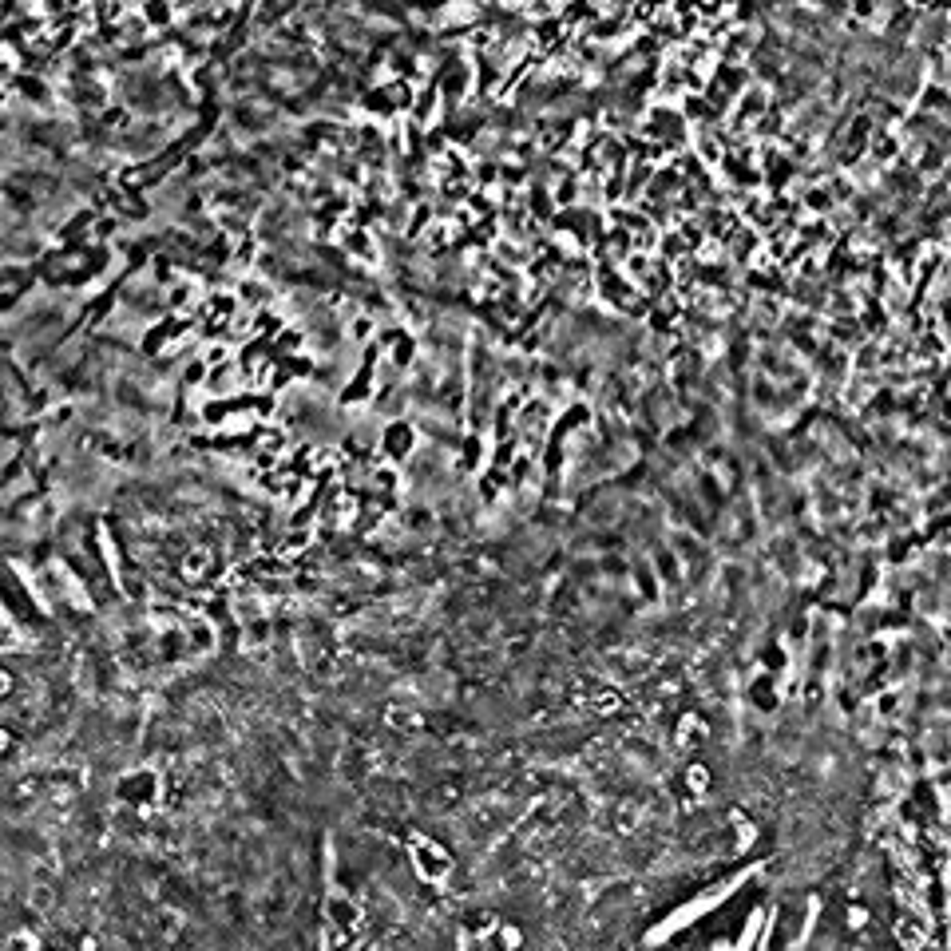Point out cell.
Here are the masks:
<instances>
[{
    "instance_id": "obj_5",
    "label": "cell",
    "mask_w": 951,
    "mask_h": 951,
    "mask_svg": "<svg viewBox=\"0 0 951 951\" xmlns=\"http://www.w3.org/2000/svg\"><path fill=\"white\" fill-rule=\"evenodd\" d=\"M357 119H377V123L389 127V123H397V119H405V115L393 107L385 84H373V88H365V92L357 96Z\"/></svg>"
},
{
    "instance_id": "obj_9",
    "label": "cell",
    "mask_w": 951,
    "mask_h": 951,
    "mask_svg": "<svg viewBox=\"0 0 951 951\" xmlns=\"http://www.w3.org/2000/svg\"><path fill=\"white\" fill-rule=\"evenodd\" d=\"M472 179H476V187H500V183H504V167H500V159H476Z\"/></svg>"
},
{
    "instance_id": "obj_6",
    "label": "cell",
    "mask_w": 951,
    "mask_h": 951,
    "mask_svg": "<svg viewBox=\"0 0 951 951\" xmlns=\"http://www.w3.org/2000/svg\"><path fill=\"white\" fill-rule=\"evenodd\" d=\"M654 254H658V258H666V262L674 266V262H682L686 254H694V246L686 242V234H682L678 226H666V230H662V238H658V250H654Z\"/></svg>"
},
{
    "instance_id": "obj_8",
    "label": "cell",
    "mask_w": 951,
    "mask_h": 951,
    "mask_svg": "<svg viewBox=\"0 0 951 951\" xmlns=\"http://www.w3.org/2000/svg\"><path fill=\"white\" fill-rule=\"evenodd\" d=\"M662 16H670V0H634L631 4V24L634 28H650Z\"/></svg>"
},
{
    "instance_id": "obj_3",
    "label": "cell",
    "mask_w": 951,
    "mask_h": 951,
    "mask_svg": "<svg viewBox=\"0 0 951 951\" xmlns=\"http://www.w3.org/2000/svg\"><path fill=\"white\" fill-rule=\"evenodd\" d=\"M444 115H448V104H444V92H440V84L432 80V84H421V92H417V104H413V111H409V119L417 123V127H440L444 123Z\"/></svg>"
},
{
    "instance_id": "obj_4",
    "label": "cell",
    "mask_w": 951,
    "mask_h": 951,
    "mask_svg": "<svg viewBox=\"0 0 951 951\" xmlns=\"http://www.w3.org/2000/svg\"><path fill=\"white\" fill-rule=\"evenodd\" d=\"M571 44V28L567 20L555 12V16H543V20H531V48L535 52H559Z\"/></svg>"
},
{
    "instance_id": "obj_7",
    "label": "cell",
    "mask_w": 951,
    "mask_h": 951,
    "mask_svg": "<svg viewBox=\"0 0 951 951\" xmlns=\"http://www.w3.org/2000/svg\"><path fill=\"white\" fill-rule=\"evenodd\" d=\"M385 92H389V100H393V107H397L401 115H409V111H413V104H417V92H421V84H417V80H409V76H393V80L385 84Z\"/></svg>"
},
{
    "instance_id": "obj_1",
    "label": "cell",
    "mask_w": 951,
    "mask_h": 951,
    "mask_svg": "<svg viewBox=\"0 0 951 951\" xmlns=\"http://www.w3.org/2000/svg\"><path fill=\"white\" fill-rule=\"evenodd\" d=\"M642 139H654V143H674V147H690L694 143V127L690 119L682 115V104H666V100H650L638 115V127H634Z\"/></svg>"
},
{
    "instance_id": "obj_2",
    "label": "cell",
    "mask_w": 951,
    "mask_h": 951,
    "mask_svg": "<svg viewBox=\"0 0 951 951\" xmlns=\"http://www.w3.org/2000/svg\"><path fill=\"white\" fill-rule=\"evenodd\" d=\"M302 8H306V0H258V4H254V28H258V36L278 32V28L290 24Z\"/></svg>"
}]
</instances>
